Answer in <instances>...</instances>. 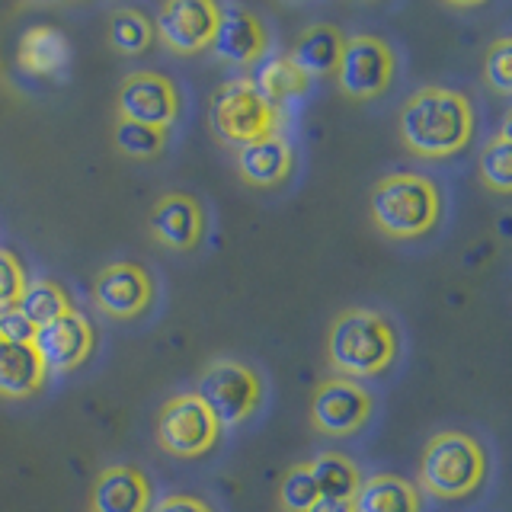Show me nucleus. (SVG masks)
<instances>
[{"mask_svg":"<svg viewBox=\"0 0 512 512\" xmlns=\"http://www.w3.org/2000/svg\"><path fill=\"white\" fill-rule=\"evenodd\" d=\"M400 141L420 157H452L471 144L474 109L471 100L448 87L416 90L400 109Z\"/></svg>","mask_w":512,"mask_h":512,"instance_id":"f257e3e1","label":"nucleus"},{"mask_svg":"<svg viewBox=\"0 0 512 512\" xmlns=\"http://www.w3.org/2000/svg\"><path fill=\"white\" fill-rule=\"evenodd\" d=\"M397 359L394 324L378 311L349 308L333 320L327 336V362L340 378H375Z\"/></svg>","mask_w":512,"mask_h":512,"instance_id":"f03ea898","label":"nucleus"},{"mask_svg":"<svg viewBox=\"0 0 512 512\" xmlns=\"http://www.w3.org/2000/svg\"><path fill=\"white\" fill-rule=\"evenodd\" d=\"M375 228L391 240H416L439 224L442 196L436 183L420 173L381 176L368 199Z\"/></svg>","mask_w":512,"mask_h":512,"instance_id":"7ed1b4c3","label":"nucleus"},{"mask_svg":"<svg viewBox=\"0 0 512 512\" xmlns=\"http://www.w3.org/2000/svg\"><path fill=\"white\" fill-rule=\"evenodd\" d=\"M487 477V455L468 432H439L420 458V487L436 500L471 496Z\"/></svg>","mask_w":512,"mask_h":512,"instance_id":"20e7f679","label":"nucleus"},{"mask_svg":"<svg viewBox=\"0 0 512 512\" xmlns=\"http://www.w3.org/2000/svg\"><path fill=\"white\" fill-rule=\"evenodd\" d=\"M208 125L212 132L228 144H250L256 138L276 135L279 109H272L260 93L253 90L250 77L228 80L221 84L208 106Z\"/></svg>","mask_w":512,"mask_h":512,"instance_id":"39448f33","label":"nucleus"},{"mask_svg":"<svg viewBox=\"0 0 512 512\" xmlns=\"http://www.w3.org/2000/svg\"><path fill=\"white\" fill-rule=\"evenodd\" d=\"M196 394L208 413L215 416L218 426H237L247 416L256 413L263 400V381L260 375L234 359H215L196 381Z\"/></svg>","mask_w":512,"mask_h":512,"instance_id":"423d86ee","label":"nucleus"},{"mask_svg":"<svg viewBox=\"0 0 512 512\" xmlns=\"http://www.w3.org/2000/svg\"><path fill=\"white\" fill-rule=\"evenodd\" d=\"M221 436V426L196 394H176L157 413V445L176 458H199Z\"/></svg>","mask_w":512,"mask_h":512,"instance_id":"0eeeda50","label":"nucleus"},{"mask_svg":"<svg viewBox=\"0 0 512 512\" xmlns=\"http://www.w3.org/2000/svg\"><path fill=\"white\" fill-rule=\"evenodd\" d=\"M394 52L378 36H352L343 42L340 64H336V84L352 100H375L394 80Z\"/></svg>","mask_w":512,"mask_h":512,"instance_id":"6e6552de","label":"nucleus"},{"mask_svg":"<svg viewBox=\"0 0 512 512\" xmlns=\"http://www.w3.org/2000/svg\"><path fill=\"white\" fill-rule=\"evenodd\" d=\"M372 407V394L359 381L336 375L317 384L311 397V426L324 436H352L368 423Z\"/></svg>","mask_w":512,"mask_h":512,"instance_id":"1a4fd4ad","label":"nucleus"},{"mask_svg":"<svg viewBox=\"0 0 512 512\" xmlns=\"http://www.w3.org/2000/svg\"><path fill=\"white\" fill-rule=\"evenodd\" d=\"M119 119L164 128L170 132V125L180 119V93L170 84V77L157 71H135L122 80L119 96H116Z\"/></svg>","mask_w":512,"mask_h":512,"instance_id":"9d476101","label":"nucleus"},{"mask_svg":"<svg viewBox=\"0 0 512 512\" xmlns=\"http://www.w3.org/2000/svg\"><path fill=\"white\" fill-rule=\"evenodd\" d=\"M93 301L109 317L132 320L151 308L154 282L138 263H109L93 279Z\"/></svg>","mask_w":512,"mask_h":512,"instance_id":"9b49d317","label":"nucleus"},{"mask_svg":"<svg viewBox=\"0 0 512 512\" xmlns=\"http://www.w3.org/2000/svg\"><path fill=\"white\" fill-rule=\"evenodd\" d=\"M218 26V4L212 0H170L160 7L154 32L170 52L176 55H196L212 45Z\"/></svg>","mask_w":512,"mask_h":512,"instance_id":"f8f14e48","label":"nucleus"},{"mask_svg":"<svg viewBox=\"0 0 512 512\" xmlns=\"http://www.w3.org/2000/svg\"><path fill=\"white\" fill-rule=\"evenodd\" d=\"M266 26L247 7H218V26L212 36V52L218 61L234 64V68H250L266 55Z\"/></svg>","mask_w":512,"mask_h":512,"instance_id":"ddd939ff","label":"nucleus"},{"mask_svg":"<svg viewBox=\"0 0 512 512\" xmlns=\"http://www.w3.org/2000/svg\"><path fill=\"white\" fill-rule=\"evenodd\" d=\"M32 346L39 349L45 372H71L93 352V327L84 314H64L36 330Z\"/></svg>","mask_w":512,"mask_h":512,"instance_id":"4468645a","label":"nucleus"},{"mask_svg":"<svg viewBox=\"0 0 512 512\" xmlns=\"http://www.w3.org/2000/svg\"><path fill=\"white\" fill-rule=\"evenodd\" d=\"M148 224L157 244H164L167 250H180V253L196 250L205 234L202 205L199 199L186 196V192H167V196H160L154 202Z\"/></svg>","mask_w":512,"mask_h":512,"instance_id":"2eb2a0df","label":"nucleus"},{"mask_svg":"<svg viewBox=\"0 0 512 512\" xmlns=\"http://www.w3.org/2000/svg\"><path fill=\"white\" fill-rule=\"evenodd\" d=\"M90 512H151V480L135 464H109L93 480Z\"/></svg>","mask_w":512,"mask_h":512,"instance_id":"dca6fc26","label":"nucleus"},{"mask_svg":"<svg viewBox=\"0 0 512 512\" xmlns=\"http://www.w3.org/2000/svg\"><path fill=\"white\" fill-rule=\"evenodd\" d=\"M234 164H237V173L244 183L269 189V186H279L288 180L295 154H292V144L276 132V135L256 138L250 144H240Z\"/></svg>","mask_w":512,"mask_h":512,"instance_id":"f3484780","label":"nucleus"},{"mask_svg":"<svg viewBox=\"0 0 512 512\" xmlns=\"http://www.w3.org/2000/svg\"><path fill=\"white\" fill-rule=\"evenodd\" d=\"M45 378L48 372L36 346L0 343V397L10 400L32 397L45 384Z\"/></svg>","mask_w":512,"mask_h":512,"instance_id":"a211bd4d","label":"nucleus"},{"mask_svg":"<svg viewBox=\"0 0 512 512\" xmlns=\"http://www.w3.org/2000/svg\"><path fill=\"white\" fill-rule=\"evenodd\" d=\"M343 42H346L343 32L333 23H314L295 39V48L288 52V58H292L308 77H327L336 71V64H340Z\"/></svg>","mask_w":512,"mask_h":512,"instance_id":"6ab92c4d","label":"nucleus"},{"mask_svg":"<svg viewBox=\"0 0 512 512\" xmlns=\"http://www.w3.org/2000/svg\"><path fill=\"white\" fill-rule=\"evenodd\" d=\"M352 512H420V490L397 474H372L352 496Z\"/></svg>","mask_w":512,"mask_h":512,"instance_id":"aec40b11","label":"nucleus"},{"mask_svg":"<svg viewBox=\"0 0 512 512\" xmlns=\"http://www.w3.org/2000/svg\"><path fill=\"white\" fill-rule=\"evenodd\" d=\"M250 84L272 109H279L282 103L295 100V96L308 90L311 77L288 55H263L256 61V74L250 77Z\"/></svg>","mask_w":512,"mask_h":512,"instance_id":"412c9836","label":"nucleus"},{"mask_svg":"<svg viewBox=\"0 0 512 512\" xmlns=\"http://www.w3.org/2000/svg\"><path fill=\"white\" fill-rule=\"evenodd\" d=\"M68 61V42L52 26H32L20 39V68L32 77H52Z\"/></svg>","mask_w":512,"mask_h":512,"instance_id":"4be33fe9","label":"nucleus"},{"mask_svg":"<svg viewBox=\"0 0 512 512\" xmlns=\"http://www.w3.org/2000/svg\"><path fill=\"white\" fill-rule=\"evenodd\" d=\"M308 471L314 477V487L327 500H352L362 484L359 468L340 452H324L314 461H308Z\"/></svg>","mask_w":512,"mask_h":512,"instance_id":"5701e85b","label":"nucleus"},{"mask_svg":"<svg viewBox=\"0 0 512 512\" xmlns=\"http://www.w3.org/2000/svg\"><path fill=\"white\" fill-rule=\"evenodd\" d=\"M16 308H20V314L39 330V327L52 324V320H58L64 314H71L74 304L58 282L39 279V282H26L20 301H16Z\"/></svg>","mask_w":512,"mask_h":512,"instance_id":"b1692460","label":"nucleus"},{"mask_svg":"<svg viewBox=\"0 0 512 512\" xmlns=\"http://www.w3.org/2000/svg\"><path fill=\"white\" fill-rule=\"evenodd\" d=\"M154 42V20L144 10L122 7L109 16V45L122 55H141Z\"/></svg>","mask_w":512,"mask_h":512,"instance_id":"393cba45","label":"nucleus"},{"mask_svg":"<svg viewBox=\"0 0 512 512\" xmlns=\"http://www.w3.org/2000/svg\"><path fill=\"white\" fill-rule=\"evenodd\" d=\"M480 176L493 192L512 189V141H509V122L500 128V135L490 138L480 151Z\"/></svg>","mask_w":512,"mask_h":512,"instance_id":"a878e982","label":"nucleus"},{"mask_svg":"<svg viewBox=\"0 0 512 512\" xmlns=\"http://www.w3.org/2000/svg\"><path fill=\"white\" fill-rule=\"evenodd\" d=\"M116 148L135 160H151L167 148V132L164 128H151V125H138V122H116V132H112Z\"/></svg>","mask_w":512,"mask_h":512,"instance_id":"bb28decb","label":"nucleus"},{"mask_svg":"<svg viewBox=\"0 0 512 512\" xmlns=\"http://www.w3.org/2000/svg\"><path fill=\"white\" fill-rule=\"evenodd\" d=\"M320 500V493L314 487V477L308 471V464H292L282 477L279 487V506L282 512H308Z\"/></svg>","mask_w":512,"mask_h":512,"instance_id":"cd10ccee","label":"nucleus"},{"mask_svg":"<svg viewBox=\"0 0 512 512\" xmlns=\"http://www.w3.org/2000/svg\"><path fill=\"white\" fill-rule=\"evenodd\" d=\"M484 74H487V84L500 96L512 93V39L493 42V48L487 52Z\"/></svg>","mask_w":512,"mask_h":512,"instance_id":"c85d7f7f","label":"nucleus"},{"mask_svg":"<svg viewBox=\"0 0 512 512\" xmlns=\"http://www.w3.org/2000/svg\"><path fill=\"white\" fill-rule=\"evenodd\" d=\"M26 288V272L10 250H0V311L16 308Z\"/></svg>","mask_w":512,"mask_h":512,"instance_id":"c756f323","label":"nucleus"},{"mask_svg":"<svg viewBox=\"0 0 512 512\" xmlns=\"http://www.w3.org/2000/svg\"><path fill=\"white\" fill-rule=\"evenodd\" d=\"M36 340V327L20 314V308H7L0 311V343H13V346H26Z\"/></svg>","mask_w":512,"mask_h":512,"instance_id":"7c9ffc66","label":"nucleus"},{"mask_svg":"<svg viewBox=\"0 0 512 512\" xmlns=\"http://www.w3.org/2000/svg\"><path fill=\"white\" fill-rule=\"evenodd\" d=\"M154 512H215V509L208 506L205 500H199V496L173 493V496H167V500H160L154 506Z\"/></svg>","mask_w":512,"mask_h":512,"instance_id":"2f4dec72","label":"nucleus"},{"mask_svg":"<svg viewBox=\"0 0 512 512\" xmlns=\"http://www.w3.org/2000/svg\"><path fill=\"white\" fill-rule=\"evenodd\" d=\"M308 512H352V500H327V496H320Z\"/></svg>","mask_w":512,"mask_h":512,"instance_id":"473e14b6","label":"nucleus"}]
</instances>
